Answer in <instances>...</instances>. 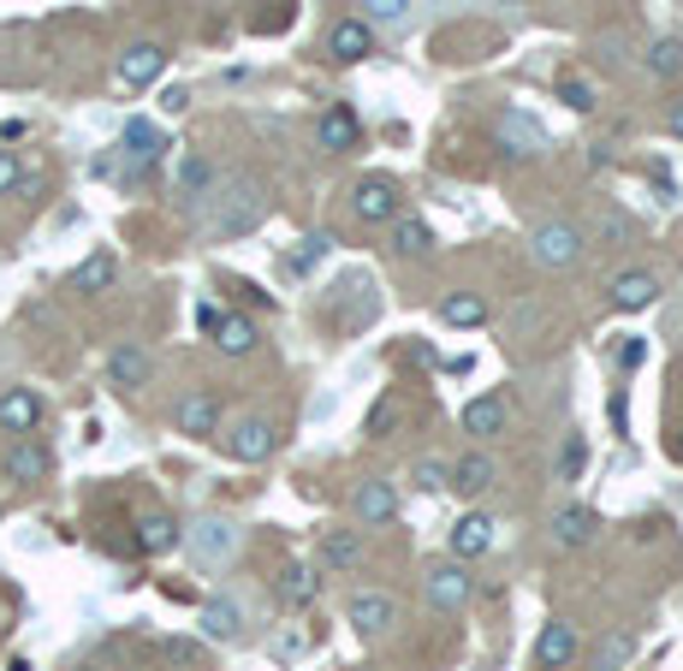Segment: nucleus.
<instances>
[{
  "label": "nucleus",
  "instance_id": "obj_1",
  "mask_svg": "<svg viewBox=\"0 0 683 671\" xmlns=\"http://www.w3.org/2000/svg\"><path fill=\"white\" fill-rule=\"evenodd\" d=\"M268 197L255 179H227L209 191V214H202V232L209 238H244L250 227H262Z\"/></svg>",
  "mask_w": 683,
  "mask_h": 671
},
{
  "label": "nucleus",
  "instance_id": "obj_2",
  "mask_svg": "<svg viewBox=\"0 0 683 671\" xmlns=\"http://www.w3.org/2000/svg\"><path fill=\"white\" fill-rule=\"evenodd\" d=\"M529 256H535L541 268H571L576 256H583V232H576L571 220H541V227L529 232Z\"/></svg>",
  "mask_w": 683,
  "mask_h": 671
},
{
  "label": "nucleus",
  "instance_id": "obj_3",
  "mask_svg": "<svg viewBox=\"0 0 683 671\" xmlns=\"http://www.w3.org/2000/svg\"><path fill=\"white\" fill-rule=\"evenodd\" d=\"M184 541H191L197 564H227L238 553V523L232 518H202V523L184 529Z\"/></svg>",
  "mask_w": 683,
  "mask_h": 671
},
{
  "label": "nucleus",
  "instance_id": "obj_4",
  "mask_svg": "<svg viewBox=\"0 0 683 671\" xmlns=\"http://www.w3.org/2000/svg\"><path fill=\"white\" fill-rule=\"evenodd\" d=\"M161 72H167L161 42H131L125 54H119V83H125V90H143V83H155Z\"/></svg>",
  "mask_w": 683,
  "mask_h": 671
},
{
  "label": "nucleus",
  "instance_id": "obj_5",
  "mask_svg": "<svg viewBox=\"0 0 683 671\" xmlns=\"http://www.w3.org/2000/svg\"><path fill=\"white\" fill-rule=\"evenodd\" d=\"M173 422H179V434L209 440V434H220V399H214V392H184L179 410H173Z\"/></svg>",
  "mask_w": 683,
  "mask_h": 671
},
{
  "label": "nucleus",
  "instance_id": "obj_6",
  "mask_svg": "<svg viewBox=\"0 0 683 671\" xmlns=\"http://www.w3.org/2000/svg\"><path fill=\"white\" fill-rule=\"evenodd\" d=\"M392 624H399V600H392V594H356L351 600V630L356 635H369V642H374V635H386Z\"/></svg>",
  "mask_w": 683,
  "mask_h": 671
},
{
  "label": "nucleus",
  "instance_id": "obj_7",
  "mask_svg": "<svg viewBox=\"0 0 683 671\" xmlns=\"http://www.w3.org/2000/svg\"><path fill=\"white\" fill-rule=\"evenodd\" d=\"M125 154H131V161H119V173L137 179L143 167H155L161 154H167V137L149 126V119H131V126H125Z\"/></svg>",
  "mask_w": 683,
  "mask_h": 671
},
{
  "label": "nucleus",
  "instance_id": "obj_8",
  "mask_svg": "<svg viewBox=\"0 0 683 671\" xmlns=\"http://www.w3.org/2000/svg\"><path fill=\"white\" fill-rule=\"evenodd\" d=\"M227 452H232L238 463H262V458L273 452V422H262V417H238L232 434H227Z\"/></svg>",
  "mask_w": 683,
  "mask_h": 671
},
{
  "label": "nucleus",
  "instance_id": "obj_9",
  "mask_svg": "<svg viewBox=\"0 0 683 671\" xmlns=\"http://www.w3.org/2000/svg\"><path fill=\"white\" fill-rule=\"evenodd\" d=\"M37 422H42V399L30 387H7L0 392V428H7V434H37Z\"/></svg>",
  "mask_w": 683,
  "mask_h": 671
},
{
  "label": "nucleus",
  "instance_id": "obj_10",
  "mask_svg": "<svg viewBox=\"0 0 683 671\" xmlns=\"http://www.w3.org/2000/svg\"><path fill=\"white\" fill-rule=\"evenodd\" d=\"M429 600L440 612H458L470 600V577H464V564L446 559V564H429Z\"/></svg>",
  "mask_w": 683,
  "mask_h": 671
},
{
  "label": "nucleus",
  "instance_id": "obj_11",
  "mask_svg": "<svg viewBox=\"0 0 683 671\" xmlns=\"http://www.w3.org/2000/svg\"><path fill=\"white\" fill-rule=\"evenodd\" d=\"M328 54L345 60V66H356L363 54H374V24H363V19H339V24L328 30Z\"/></svg>",
  "mask_w": 683,
  "mask_h": 671
},
{
  "label": "nucleus",
  "instance_id": "obj_12",
  "mask_svg": "<svg viewBox=\"0 0 683 671\" xmlns=\"http://www.w3.org/2000/svg\"><path fill=\"white\" fill-rule=\"evenodd\" d=\"M351 209H356L363 227H369V220H392V214H399V184H392V179H363V184H356V197H351Z\"/></svg>",
  "mask_w": 683,
  "mask_h": 671
},
{
  "label": "nucleus",
  "instance_id": "obj_13",
  "mask_svg": "<svg viewBox=\"0 0 683 671\" xmlns=\"http://www.w3.org/2000/svg\"><path fill=\"white\" fill-rule=\"evenodd\" d=\"M315 137H321V149H356V137H363V126H356V113L345 108V101H333V108H321V119H315Z\"/></svg>",
  "mask_w": 683,
  "mask_h": 671
},
{
  "label": "nucleus",
  "instance_id": "obj_14",
  "mask_svg": "<svg viewBox=\"0 0 683 671\" xmlns=\"http://www.w3.org/2000/svg\"><path fill=\"white\" fill-rule=\"evenodd\" d=\"M351 505H356V518H363V529L399 518V493H392L386 481H363V488L351 493Z\"/></svg>",
  "mask_w": 683,
  "mask_h": 671
},
{
  "label": "nucleus",
  "instance_id": "obj_15",
  "mask_svg": "<svg viewBox=\"0 0 683 671\" xmlns=\"http://www.w3.org/2000/svg\"><path fill=\"white\" fill-rule=\"evenodd\" d=\"M654 298H660V280H654V273H642V268H630V273L612 280V309H624V316H636V309H647Z\"/></svg>",
  "mask_w": 683,
  "mask_h": 671
},
{
  "label": "nucleus",
  "instance_id": "obj_16",
  "mask_svg": "<svg viewBox=\"0 0 683 671\" xmlns=\"http://www.w3.org/2000/svg\"><path fill=\"white\" fill-rule=\"evenodd\" d=\"M493 475H500V463H493L488 452H470V458H458V470H452L446 488H458L464 499H482L493 488Z\"/></svg>",
  "mask_w": 683,
  "mask_h": 671
},
{
  "label": "nucleus",
  "instance_id": "obj_17",
  "mask_svg": "<svg viewBox=\"0 0 683 671\" xmlns=\"http://www.w3.org/2000/svg\"><path fill=\"white\" fill-rule=\"evenodd\" d=\"M594 529H601V511H589V505L553 511V541H559V547H589Z\"/></svg>",
  "mask_w": 683,
  "mask_h": 671
},
{
  "label": "nucleus",
  "instance_id": "obj_18",
  "mask_svg": "<svg viewBox=\"0 0 683 671\" xmlns=\"http://www.w3.org/2000/svg\"><path fill=\"white\" fill-rule=\"evenodd\" d=\"M149 369H155V363H149V351H143V345H113V351H108V381H113V387H125V392H131V387H143V381H149Z\"/></svg>",
  "mask_w": 683,
  "mask_h": 671
},
{
  "label": "nucleus",
  "instance_id": "obj_19",
  "mask_svg": "<svg viewBox=\"0 0 683 671\" xmlns=\"http://www.w3.org/2000/svg\"><path fill=\"white\" fill-rule=\"evenodd\" d=\"M48 463H54V458H48V445H37L24 434V440H12V452H7V475L30 488V481H48Z\"/></svg>",
  "mask_w": 683,
  "mask_h": 671
},
{
  "label": "nucleus",
  "instance_id": "obj_20",
  "mask_svg": "<svg viewBox=\"0 0 683 671\" xmlns=\"http://www.w3.org/2000/svg\"><path fill=\"white\" fill-rule=\"evenodd\" d=\"M488 547H493V518H488V511L458 518V529H452V559H475V553H488Z\"/></svg>",
  "mask_w": 683,
  "mask_h": 671
},
{
  "label": "nucleus",
  "instance_id": "obj_21",
  "mask_svg": "<svg viewBox=\"0 0 683 671\" xmlns=\"http://www.w3.org/2000/svg\"><path fill=\"white\" fill-rule=\"evenodd\" d=\"M202 635H214V642H238V635H244V612H238L232 594H220V600L202 607Z\"/></svg>",
  "mask_w": 683,
  "mask_h": 671
},
{
  "label": "nucleus",
  "instance_id": "obj_22",
  "mask_svg": "<svg viewBox=\"0 0 683 671\" xmlns=\"http://www.w3.org/2000/svg\"><path fill=\"white\" fill-rule=\"evenodd\" d=\"M500 143H505L511 154H523V161H529V154H541V149H546V131H541L529 113H505V119H500Z\"/></svg>",
  "mask_w": 683,
  "mask_h": 671
},
{
  "label": "nucleus",
  "instance_id": "obj_23",
  "mask_svg": "<svg viewBox=\"0 0 683 671\" xmlns=\"http://www.w3.org/2000/svg\"><path fill=\"white\" fill-rule=\"evenodd\" d=\"M321 564H328V571H351L356 559H363V535H356V529H328V535H321V553H315Z\"/></svg>",
  "mask_w": 683,
  "mask_h": 671
},
{
  "label": "nucleus",
  "instance_id": "obj_24",
  "mask_svg": "<svg viewBox=\"0 0 683 671\" xmlns=\"http://www.w3.org/2000/svg\"><path fill=\"white\" fill-rule=\"evenodd\" d=\"M505 417H511V410H505V399H493V392H488V399H470L464 404V434L488 440V434H500V428H505Z\"/></svg>",
  "mask_w": 683,
  "mask_h": 671
},
{
  "label": "nucleus",
  "instance_id": "obj_25",
  "mask_svg": "<svg viewBox=\"0 0 683 671\" xmlns=\"http://www.w3.org/2000/svg\"><path fill=\"white\" fill-rule=\"evenodd\" d=\"M535 653H541V665H546V671L571 665V660H576V630H571V624H546V630H541V642H535Z\"/></svg>",
  "mask_w": 683,
  "mask_h": 671
},
{
  "label": "nucleus",
  "instance_id": "obj_26",
  "mask_svg": "<svg viewBox=\"0 0 683 671\" xmlns=\"http://www.w3.org/2000/svg\"><path fill=\"white\" fill-rule=\"evenodd\" d=\"M440 321H446V327H482L488 303L475 298V291H452V298H440Z\"/></svg>",
  "mask_w": 683,
  "mask_h": 671
},
{
  "label": "nucleus",
  "instance_id": "obj_27",
  "mask_svg": "<svg viewBox=\"0 0 683 671\" xmlns=\"http://www.w3.org/2000/svg\"><path fill=\"white\" fill-rule=\"evenodd\" d=\"M214 345L227 351V357L255 351V321H244V316H220V321H214Z\"/></svg>",
  "mask_w": 683,
  "mask_h": 671
},
{
  "label": "nucleus",
  "instance_id": "obj_28",
  "mask_svg": "<svg viewBox=\"0 0 683 671\" xmlns=\"http://www.w3.org/2000/svg\"><path fill=\"white\" fill-rule=\"evenodd\" d=\"M173 541H179V523L167 518V511H149V518L137 523V547H143V553H167Z\"/></svg>",
  "mask_w": 683,
  "mask_h": 671
},
{
  "label": "nucleus",
  "instance_id": "obj_29",
  "mask_svg": "<svg viewBox=\"0 0 683 671\" xmlns=\"http://www.w3.org/2000/svg\"><path fill=\"white\" fill-rule=\"evenodd\" d=\"M113 280H119V262H113L108 250H96L90 262H83V268L72 273V291H108Z\"/></svg>",
  "mask_w": 683,
  "mask_h": 671
},
{
  "label": "nucleus",
  "instance_id": "obj_30",
  "mask_svg": "<svg viewBox=\"0 0 683 671\" xmlns=\"http://www.w3.org/2000/svg\"><path fill=\"white\" fill-rule=\"evenodd\" d=\"M280 600H285V607H310V600H315V571H310V564H285V571H280Z\"/></svg>",
  "mask_w": 683,
  "mask_h": 671
},
{
  "label": "nucleus",
  "instance_id": "obj_31",
  "mask_svg": "<svg viewBox=\"0 0 683 671\" xmlns=\"http://www.w3.org/2000/svg\"><path fill=\"white\" fill-rule=\"evenodd\" d=\"M179 191L191 197V202H202V197L214 191V167L202 161V154H184V161H179Z\"/></svg>",
  "mask_w": 683,
  "mask_h": 671
},
{
  "label": "nucleus",
  "instance_id": "obj_32",
  "mask_svg": "<svg viewBox=\"0 0 683 671\" xmlns=\"http://www.w3.org/2000/svg\"><path fill=\"white\" fill-rule=\"evenodd\" d=\"M683 72V42L677 37H660L647 48V78H677Z\"/></svg>",
  "mask_w": 683,
  "mask_h": 671
},
{
  "label": "nucleus",
  "instance_id": "obj_33",
  "mask_svg": "<svg viewBox=\"0 0 683 671\" xmlns=\"http://www.w3.org/2000/svg\"><path fill=\"white\" fill-rule=\"evenodd\" d=\"M392 250L422 256V250H434V232L422 227V220H392Z\"/></svg>",
  "mask_w": 683,
  "mask_h": 671
},
{
  "label": "nucleus",
  "instance_id": "obj_34",
  "mask_svg": "<svg viewBox=\"0 0 683 671\" xmlns=\"http://www.w3.org/2000/svg\"><path fill=\"white\" fill-rule=\"evenodd\" d=\"M328 250H333V238H328V232L303 238V244L292 250V268H298V273H310V268H315V262H321V256H328Z\"/></svg>",
  "mask_w": 683,
  "mask_h": 671
},
{
  "label": "nucleus",
  "instance_id": "obj_35",
  "mask_svg": "<svg viewBox=\"0 0 683 671\" xmlns=\"http://www.w3.org/2000/svg\"><path fill=\"white\" fill-rule=\"evenodd\" d=\"M410 12V0H363V24H399Z\"/></svg>",
  "mask_w": 683,
  "mask_h": 671
},
{
  "label": "nucleus",
  "instance_id": "obj_36",
  "mask_svg": "<svg viewBox=\"0 0 683 671\" xmlns=\"http://www.w3.org/2000/svg\"><path fill=\"white\" fill-rule=\"evenodd\" d=\"M410 481H416V488H429V493H440L452 481V470H446V463H434V458H422L416 470H410Z\"/></svg>",
  "mask_w": 683,
  "mask_h": 671
},
{
  "label": "nucleus",
  "instance_id": "obj_37",
  "mask_svg": "<svg viewBox=\"0 0 683 671\" xmlns=\"http://www.w3.org/2000/svg\"><path fill=\"white\" fill-rule=\"evenodd\" d=\"M392 428H399V399H392V392H386V399L369 410V434L381 440V434H392Z\"/></svg>",
  "mask_w": 683,
  "mask_h": 671
},
{
  "label": "nucleus",
  "instance_id": "obj_38",
  "mask_svg": "<svg viewBox=\"0 0 683 671\" xmlns=\"http://www.w3.org/2000/svg\"><path fill=\"white\" fill-rule=\"evenodd\" d=\"M19 184H24L19 154H12V149H0V197H7V191H19Z\"/></svg>",
  "mask_w": 683,
  "mask_h": 671
},
{
  "label": "nucleus",
  "instance_id": "obj_39",
  "mask_svg": "<svg viewBox=\"0 0 683 671\" xmlns=\"http://www.w3.org/2000/svg\"><path fill=\"white\" fill-rule=\"evenodd\" d=\"M559 96H565V101H571L576 113H589V108H594V90H589L583 78H565V83H559Z\"/></svg>",
  "mask_w": 683,
  "mask_h": 671
},
{
  "label": "nucleus",
  "instance_id": "obj_40",
  "mask_svg": "<svg viewBox=\"0 0 683 671\" xmlns=\"http://www.w3.org/2000/svg\"><path fill=\"white\" fill-rule=\"evenodd\" d=\"M576 470H583V440H565V452H559V481H576Z\"/></svg>",
  "mask_w": 683,
  "mask_h": 671
},
{
  "label": "nucleus",
  "instance_id": "obj_41",
  "mask_svg": "<svg viewBox=\"0 0 683 671\" xmlns=\"http://www.w3.org/2000/svg\"><path fill=\"white\" fill-rule=\"evenodd\" d=\"M630 653V635H606V648H601V671H612Z\"/></svg>",
  "mask_w": 683,
  "mask_h": 671
},
{
  "label": "nucleus",
  "instance_id": "obj_42",
  "mask_svg": "<svg viewBox=\"0 0 683 671\" xmlns=\"http://www.w3.org/2000/svg\"><path fill=\"white\" fill-rule=\"evenodd\" d=\"M303 642H310V635H303V630H285L280 642H273V653H280V660H298V653H303Z\"/></svg>",
  "mask_w": 683,
  "mask_h": 671
},
{
  "label": "nucleus",
  "instance_id": "obj_43",
  "mask_svg": "<svg viewBox=\"0 0 683 671\" xmlns=\"http://www.w3.org/2000/svg\"><path fill=\"white\" fill-rule=\"evenodd\" d=\"M642 357H647V345H642V339H624V345H619V363H624V369H636Z\"/></svg>",
  "mask_w": 683,
  "mask_h": 671
},
{
  "label": "nucleus",
  "instance_id": "obj_44",
  "mask_svg": "<svg viewBox=\"0 0 683 671\" xmlns=\"http://www.w3.org/2000/svg\"><path fill=\"white\" fill-rule=\"evenodd\" d=\"M220 316H227V309H220V303H202V309H197V321H202V333H214V321H220Z\"/></svg>",
  "mask_w": 683,
  "mask_h": 671
},
{
  "label": "nucleus",
  "instance_id": "obj_45",
  "mask_svg": "<svg viewBox=\"0 0 683 671\" xmlns=\"http://www.w3.org/2000/svg\"><path fill=\"white\" fill-rule=\"evenodd\" d=\"M184 101H191V96H184V90H179V83H173V90H167V96H161V108H167V113H184Z\"/></svg>",
  "mask_w": 683,
  "mask_h": 671
},
{
  "label": "nucleus",
  "instance_id": "obj_46",
  "mask_svg": "<svg viewBox=\"0 0 683 671\" xmlns=\"http://www.w3.org/2000/svg\"><path fill=\"white\" fill-rule=\"evenodd\" d=\"M665 126H672V137H677V143H683V101H677V108H672V119H665Z\"/></svg>",
  "mask_w": 683,
  "mask_h": 671
},
{
  "label": "nucleus",
  "instance_id": "obj_47",
  "mask_svg": "<svg viewBox=\"0 0 683 671\" xmlns=\"http://www.w3.org/2000/svg\"><path fill=\"white\" fill-rule=\"evenodd\" d=\"M493 7H523V0H493Z\"/></svg>",
  "mask_w": 683,
  "mask_h": 671
}]
</instances>
